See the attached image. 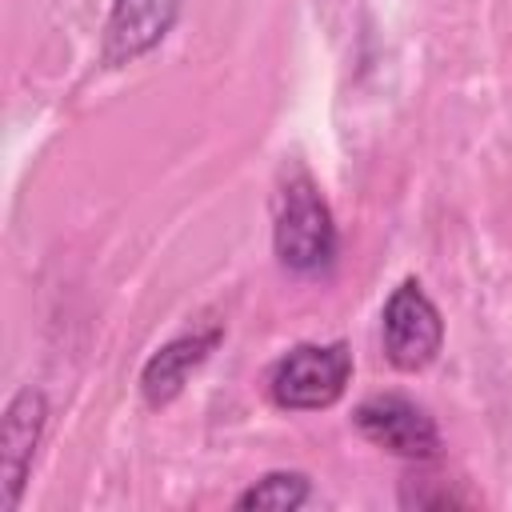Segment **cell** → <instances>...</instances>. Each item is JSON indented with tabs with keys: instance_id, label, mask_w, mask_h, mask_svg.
<instances>
[{
	"instance_id": "cell-7",
	"label": "cell",
	"mask_w": 512,
	"mask_h": 512,
	"mask_svg": "<svg viewBox=\"0 0 512 512\" xmlns=\"http://www.w3.org/2000/svg\"><path fill=\"white\" fill-rule=\"evenodd\" d=\"M216 340H220V328L188 332V336L164 344V348L144 364V372H140V392H144V400H148V404H168V400L184 388L188 372L208 360V352L216 348Z\"/></svg>"
},
{
	"instance_id": "cell-4",
	"label": "cell",
	"mask_w": 512,
	"mask_h": 512,
	"mask_svg": "<svg viewBox=\"0 0 512 512\" xmlns=\"http://www.w3.org/2000/svg\"><path fill=\"white\" fill-rule=\"evenodd\" d=\"M356 428L384 452L404 460H428L440 452L436 420L408 396H372L356 408Z\"/></svg>"
},
{
	"instance_id": "cell-8",
	"label": "cell",
	"mask_w": 512,
	"mask_h": 512,
	"mask_svg": "<svg viewBox=\"0 0 512 512\" xmlns=\"http://www.w3.org/2000/svg\"><path fill=\"white\" fill-rule=\"evenodd\" d=\"M308 492H312L308 476H300V472H268L248 492L236 496V508H280V512H288V508H300L308 500Z\"/></svg>"
},
{
	"instance_id": "cell-5",
	"label": "cell",
	"mask_w": 512,
	"mask_h": 512,
	"mask_svg": "<svg viewBox=\"0 0 512 512\" xmlns=\"http://www.w3.org/2000/svg\"><path fill=\"white\" fill-rule=\"evenodd\" d=\"M44 416H48V404H44V392L36 388H20L4 408V424H0V488H4L0 504L4 508H16L24 492V480L44 432Z\"/></svg>"
},
{
	"instance_id": "cell-1",
	"label": "cell",
	"mask_w": 512,
	"mask_h": 512,
	"mask_svg": "<svg viewBox=\"0 0 512 512\" xmlns=\"http://www.w3.org/2000/svg\"><path fill=\"white\" fill-rule=\"evenodd\" d=\"M272 244L284 268L292 272H320L336 256V224L308 176H292L276 192V224Z\"/></svg>"
},
{
	"instance_id": "cell-6",
	"label": "cell",
	"mask_w": 512,
	"mask_h": 512,
	"mask_svg": "<svg viewBox=\"0 0 512 512\" xmlns=\"http://www.w3.org/2000/svg\"><path fill=\"white\" fill-rule=\"evenodd\" d=\"M184 0H112V16L104 28V60L108 64H128L156 48Z\"/></svg>"
},
{
	"instance_id": "cell-2",
	"label": "cell",
	"mask_w": 512,
	"mask_h": 512,
	"mask_svg": "<svg viewBox=\"0 0 512 512\" xmlns=\"http://www.w3.org/2000/svg\"><path fill=\"white\" fill-rule=\"evenodd\" d=\"M352 376V352L344 344H300L284 360H276L268 376V392L280 408L312 412L328 408L344 396Z\"/></svg>"
},
{
	"instance_id": "cell-3",
	"label": "cell",
	"mask_w": 512,
	"mask_h": 512,
	"mask_svg": "<svg viewBox=\"0 0 512 512\" xmlns=\"http://www.w3.org/2000/svg\"><path fill=\"white\" fill-rule=\"evenodd\" d=\"M440 344H444V324L436 304L416 280H404L384 304V352L392 368L420 372L436 360Z\"/></svg>"
}]
</instances>
